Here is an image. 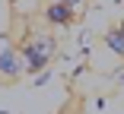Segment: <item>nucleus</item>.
Masks as SVG:
<instances>
[{
  "label": "nucleus",
  "mask_w": 124,
  "mask_h": 114,
  "mask_svg": "<svg viewBox=\"0 0 124 114\" xmlns=\"http://www.w3.org/2000/svg\"><path fill=\"white\" fill-rule=\"evenodd\" d=\"M61 3H67V7H70L73 13H80V10L86 7V0H61Z\"/></svg>",
  "instance_id": "nucleus-6"
},
{
  "label": "nucleus",
  "mask_w": 124,
  "mask_h": 114,
  "mask_svg": "<svg viewBox=\"0 0 124 114\" xmlns=\"http://www.w3.org/2000/svg\"><path fill=\"white\" fill-rule=\"evenodd\" d=\"M54 54H57V41L48 35V32H35V35H32L26 44H22V51H19L22 67H26L29 73L45 70V67L54 60Z\"/></svg>",
  "instance_id": "nucleus-1"
},
{
  "label": "nucleus",
  "mask_w": 124,
  "mask_h": 114,
  "mask_svg": "<svg viewBox=\"0 0 124 114\" xmlns=\"http://www.w3.org/2000/svg\"><path fill=\"white\" fill-rule=\"evenodd\" d=\"M13 51V41H10V35H0V57L3 54H10Z\"/></svg>",
  "instance_id": "nucleus-5"
},
{
  "label": "nucleus",
  "mask_w": 124,
  "mask_h": 114,
  "mask_svg": "<svg viewBox=\"0 0 124 114\" xmlns=\"http://www.w3.org/2000/svg\"><path fill=\"white\" fill-rule=\"evenodd\" d=\"M22 70H26V67H22V57H19V51H16V48H13L10 54L0 57V76H3V79H16Z\"/></svg>",
  "instance_id": "nucleus-3"
},
{
  "label": "nucleus",
  "mask_w": 124,
  "mask_h": 114,
  "mask_svg": "<svg viewBox=\"0 0 124 114\" xmlns=\"http://www.w3.org/2000/svg\"><path fill=\"white\" fill-rule=\"evenodd\" d=\"M73 16H77V13H73L67 3H61V0L48 3V10H45V19L51 22V26H70V22H73Z\"/></svg>",
  "instance_id": "nucleus-2"
},
{
  "label": "nucleus",
  "mask_w": 124,
  "mask_h": 114,
  "mask_svg": "<svg viewBox=\"0 0 124 114\" xmlns=\"http://www.w3.org/2000/svg\"><path fill=\"white\" fill-rule=\"evenodd\" d=\"M105 44H108L115 54H124V32H121V29H111V32L105 35Z\"/></svg>",
  "instance_id": "nucleus-4"
}]
</instances>
